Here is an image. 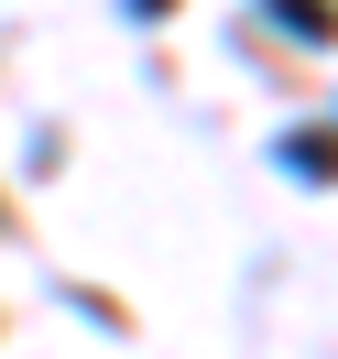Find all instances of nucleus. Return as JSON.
<instances>
[{"instance_id": "f257e3e1", "label": "nucleus", "mask_w": 338, "mask_h": 359, "mask_svg": "<svg viewBox=\"0 0 338 359\" xmlns=\"http://www.w3.org/2000/svg\"><path fill=\"white\" fill-rule=\"evenodd\" d=\"M273 163L306 185H338V131H273Z\"/></svg>"}, {"instance_id": "f03ea898", "label": "nucleus", "mask_w": 338, "mask_h": 359, "mask_svg": "<svg viewBox=\"0 0 338 359\" xmlns=\"http://www.w3.org/2000/svg\"><path fill=\"white\" fill-rule=\"evenodd\" d=\"M273 33H294V44H338V0H251Z\"/></svg>"}, {"instance_id": "7ed1b4c3", "label": "nucleus", "mask_w": 338, "mask_h": 359, "mask_svg": "<svg viewBox=\"0 0 338 359\" xmlns=\"http://www.w3.org/2000/svg\"><path fill=\"white\" fill-rule=\"evenodd\" d=\"M120 22H131V33H164V22H175V0H120Z\"/></svg>"}]
</instances>
